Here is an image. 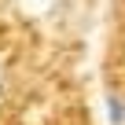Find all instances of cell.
I'll return each instance as SVG.
<instances>
[{"label": "cell", "mask_w": 125, "mask_h": 125, "mask_svg": "<svg viewBox=\"0 0 125 125\" xmlns=\"http://www.w3.org/2000/svg\"><path fill=\"white\" fill-rule=\"evenodd\" d=\"M107 121L110 125H125V96H118V92L107 96Z\"/></svg>", "instance_id": "6da1fadb"}]
</instances>
